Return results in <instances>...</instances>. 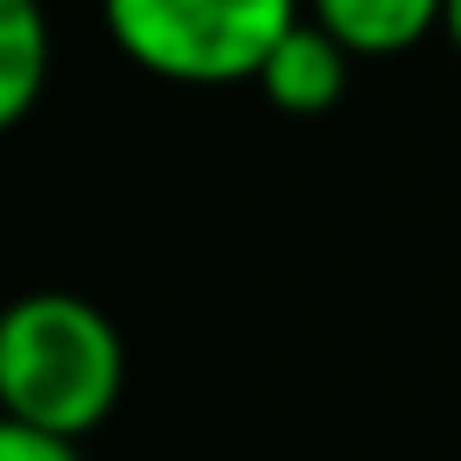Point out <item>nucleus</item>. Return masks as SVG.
<instances>
[{
  "mask_svg": "<svg viewBox=\"0 0 461 461\" xmlns=\"http://www.w3.org/2000/svg\"><path fill=\"white\" fill-rule=\"evenodd\" d=\"M127 341L101 301L34 288L0 308V415L41 435L87 441L121 408Z\"/></svg>",
  "mask_w": 461,
  "mask_h": 461,
  "instance_id": "1",
  "label": "nucleus"
},
{
  "mask_svg": "<svg viewBox=\"0 0 461 461\" xmlns=\"http://www.w3.org/2000/svg\"><path fill=\"white\" fill-rule=\"evenodd\" d=\"M47 74H54L47 0H0V134H14L41 107Z\"/></svg>",
  "mask_w": 461,
  "mask_h": 461,
  "instance_id": "5",
  "label": "nucleus"
},
{
  "mask_svg": "<svg viewBox=\"0 0 461 461\" xmlns=\"http://www.w3.org/2000/svg\"><path fill=\"white\" fill-rule=\"evenodd\" d=\"M308 0H101V27L140 74L174 87H241Z\"/></svg>",
  "mask_w": 461,
  "mask_h": 461,
  "instance_id": "2",
  "label": "nucleus"
},
{
  "mask_svg": "<svg viewBox=\"0 0 461 461\" xmlns=\"http://www.w3.org/2000/svg\"><path fill=\"white\" fill-rule=\"evenodd\" d=\"M308 21H321L355 60H394L448 27V0H308Z\"/></svg>",
  "mask_w": 461,
  "mask_h": 461,
  "instance_id": "4",
  "label": "nucleus"
},
{
  "mask_svg": "<svg viewBox=\"0 0 461 461\" xmlns=\"http://www.w3.org/2000/svg\"><path fill=\"white\" fill-rule=\"evenodd\" d=\"M441 34H448V47L461 54V0H448V27H441Z\"/></svg>",
  "mask_w": 461,
  "mask_h": 461,
  "instance_id": "7",
  "label": "nucleus"
},
{
  "mask_svg": "<svg viewBox=\"0 0 461 461\" xmlns=\"http://www.w3.org/2000/svg\"><path fill=\"white\" fill-rule=\"evenodd\" d=\"M0 461H81V441L41 435V428H27V421H7V415H0Z\"/></svg>",
  "mask_w": 461,
  "mask_h": 461,
  "instance_id": "6",
  "label": "nucleus"
},
{
  "mask_svg": "<svg viewBox=\"0 0 461 461\" xmlns=\"http://www.w3.org/2000/svg\"><path fill=\"white\" fill-rule=\"evenodd\" d=\"M348 81H355V54H348L321 21H308V14L281 34V47L261 60V74H254L261 101L275 107V114H294V121L335 114L348 101Z\"/></svg>",
  "mask_w": 461,
  "mask_h": 461,
  "instance_id": "3",
  "label": "nucleus"
}]
</instances>
